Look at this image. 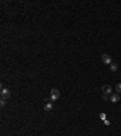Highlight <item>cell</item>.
<instances>
[{"label":"cell","instance_id":"277c9868","mask_svg":"<svg viewBox=\"0 0 121 136\" xmlns=\"http://www.w3.org/2000/svg\"><path fill=\"white\" fill-rule=\"evenodd\" d=\"M120 99H121V97H120V95H119V94H114V95H111V96H110V99H109V100H110L111 102H114V103H115V102H119V101H120Z\"/></svg>","mask_w":121,"mask_h":136},{"label":"cell","instance_id":"4fadbf2b","mask_svg":"<svg viewBox=\"0 0 121 136\" xmlns=\"http://www.w3.org/2000/svg\"><path fill=\"white\" fill-rule=\"evenodd\" d=\"M104 124H105V125H109V124H110V122H109V120H107V119H105V120H104Z\"/></svg>","mask_w":121,"mask_h":136},{"label":"cell","instance_id":"7c38bea8","mask_svg":"<svg viewBox=\"0 0 121 136\" xmlns=\"http://www.w3.org/2000/svg\"><path fill=\"white\" fill-rule=\"evenodd\" d=\"M51 99H50V97H45V99H44V101H45V103H47L49 101H50Z\"/></svg>","mask_w":121,"mask_h":136},{"label":"cell","instance_id":"ba28073f","mask_svg":"<svg viewBox=\"0 0 121 136\" xmlns=\"http://www.w3.org/2000/svg\"><path fill=\"white\" fill-rule=\"evenodd\" d=\"M50 99H51V101H57L59 99V96H57V95H50Z\"/></svg>","mask_w":121,"mask_h":136},{"label":"cell","instance_id":"7a4b0ae2","mask_svg":"<svg viewBox=\"0 0 121 136\" xmlns=\"http://www.w3.org/2000/svg\"><path fill=\"white\" fill-rule=\"evenodd\" d=\"M102 62L104 65H111V57L109 55H107V53L102 55Z\"/></svg>","mask_w":121,"mask_h":136},{"label":"cell","instance_id":"6da1fadb","mask_svg":"<svg viewBox=\"0 0 121 136\" xmlns=\"http://www.w3.org/2000/svg\"><path fill=\"white\" fill-rule=\"evenodd\" d=\"M0 95H1V99H9L10 97V95H11V92H10V90L7 89V88H1V91H0Z\"/></svg>","mask_w":121,"mask_h":136},{"label":"cell","instance_id":"52a82bcc","mask_svg":"<svg viewBox=\"0 0 121 136\" xmlns=\"http://www.w3.org/2000/svg\"><path fill=\"white\" fill-rule=\"evenodd\" d=\"M110 71L111 72H116L117 71V65L116 63H111L110 65Z\"/></svg>","mask_w":121,"mask_h":136},{"label":"cell","instance_id":"3957f363","mask_svg":"<svg viewBox=\"0 0 121 136\" xmlns=\"http://www.w3.org/2000/svg\"><path fill=\"white\" fill-rule=\"evenodd\" d=\"M111 86L110 85H103L102 86V91H103V94L104 95H110L111 94Z\"/></svg>","mask_w":121,"mask_h":136},{"label":"cell","instance_id":"8fae6325","mask_svg":"<svg viewBox=\"0 0 121 136\" xmlns=\"http://www.w3.org/2000/svg\"><path fill=\"white\" fill-rule=\"evenodd\" d=\"M0 106H1V107L5 106V99H1V101H0Z\"/></svg>","mask_w":121,"mask_h":136},{"label":"cell","instance_id":"9c48e42d","mask_svg":"<svg viewBox=\"0 0 121 136\" xmlns=\"http://www.w3.org/2000/svg\"><path fill=\"white\" fill-rule=\"evenodd\" d=\"M115 90H116L117 92H121V83H119V84L115 85Z\"/></svg>","mask_w":121,"mask_h":136},{"label":"cell","instance_id":"8992f818","mask_svg":"<svg viewBox=\"0 0 121 136\" xmlns=\"http://www.w3.org/2000/svg\"><path fill=\"white\" fill-rule=\"evenodd\" d=\"M51 95H57V96H59L60 94H59V90H58V89L53 88V89H51Z\"/></svg>","mask_w":121,"mask_h":136},{"label":"cell","instance_id":"30bf717a","mask_svg":"<svg viewBox=\"0 0 121 136\" xmlns=\"http://www.w3.org/2000/svg\"><path fill=\"white\" fill-rule=\"evenodd\" d=\"M99 117H100V119H102V120H105V119H107L105 113H100V114H99Z\"/></svg>","mask_w":121,"mask_h":136},{"label":"cell","instance_id":"5b68a950","mask_svg":"<svg viewBox=\"0 0 121 136\" xmlns=\"http://www.w3.org/2000/svg\"><path fill=\"white\" fill-rule=\"evenodd\" d=\"M44 108H45V111H46V112H50V111H52V109H53V103H52V102H47V103L45 105V107H44Z\"/></svg>","mask_w":121,"mask_h":136}]
</instances>
